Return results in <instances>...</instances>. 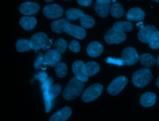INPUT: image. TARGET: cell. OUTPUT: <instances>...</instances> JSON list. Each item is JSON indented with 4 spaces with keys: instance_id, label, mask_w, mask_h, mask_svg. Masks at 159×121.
I'll return each mask as SVG.
<instances>
[{
    "instance_id": "6da1fadb",
    "label": "cell",
    "mask_w": 159,
    "mask_h": 121,
    "mask_svg": "<svg viewBox=\"0 0 159 121\" xmlns=\"http://www.w3.org/2000/svg\"><path fill=\"white\" fill-rule=\"evenodd\" d=\"M84 87V82L74 77L69 82L64 89L63 96L66 100H71L79 96Z\"/></svg>"
},
{
    "instance_id": "7a4b0ae2",
    "label": "cell",
    "mask_w": 159,
    "mask_h": 121,
    "mask_svg": "<svg viewBox=\"0 0 159 121\" xmlns=\"http://www.w3.org/2000/svg\"><path fill=\"white\" fill-rule=\"evenodd\" d=\"M151 71L148 68H142L134 73L132 76V83L139 88L146 86L152 80Z\"/></svg>"
},
{
    "instance_id": "3957f363",
    "label": "cell",
    "mask_w": 159,
    "mask_h": 121,
    "mask_svg": "<svg viewBox=\"0 0 159 121\" xmlns=\"http://www.w3.org/2000/svg\"><path fill=\"white\" fill-rule=\"evenodd\" d=\"M127 82L128 80L125 76L123 75L118 76L109 85L107 91L110 95L116 96L124 89Z\"/></svg>"
},
{
    "instance_id": "277c9868",
    "label": "cell",
    "mask_w": 159,
    "mask_h": 121,
    "mask_svg": "<svg viewBox=\"0 0 159 121\" xmlns=\"http://www.w3.org/2000/svg\"><path fill=\"white\" fill-rule=\"evenodd\" d=\"M103 90V86L100 84L92 85L83 93L82 99L84 102H89L95 100L100 96Z\"/></svg>"
},
{
    "instance_id": "5b68a950",
    "label": "cell",
    "mask_w": 159,
    "mask_h": 121,
    "mask_svg": "<svg viewBox=\"0 0 159 121\" xmlns=\"http://www.w3.org/2000/svg\"><path fill=\"white\" fill-rule=\"evenodd\" d=\"M123 65L131 66L139 60V56L136 49L133 47H127L123 50L121 57Z\"/></svg>"
},
{
    "instance_id": "8992f818",
    "label": "cell",
    "mask_w": 159,
    "mask_h": 121,
    "mask_svg": "<svg viewBox=\"0 0 159 121\" xmlns=\"http://www.w3.org/2000/svg\"><path fill=\"white\" fill-rule=\"evenodd\" d=\"M49 42L48 36L43 32L35 34L31 37L30 40V47L31 49L38 50L46 46Z\"/></svg>"
},
{
    "instance_id": "52a82bcc",
    "label": "cell",
    "mask_w": 159,
    "mask_h": 121,
    "mask_svg": "<svg viewBox=\"0 0 159 121\" xmlns=\"http://www.w3.org/2000/svg\"><path fill=\"white\" fill-rule=\"evenodd\" d=\"M72 71L75 77L82 82H86L88 80L86 65L81 60H77L72 65Z\"/></svg>"
},
{
    "instance_id": "ba28073f",
    "label": "cell",
    "mask_w": 159,
    "mask_h": 121,
    "mask_svg": "<svg viewBox=\"0 0 159 121\" xmlns=\"http://www.w3.org/2000/svg\"><path fill=\"white\" fill-rule=\"evenodd\" d=\"M126 35L125 33L115 31L113 28H111L106 33L104 39L108 44H119L125 41Z\"/></svg>"
},
{
    "instance_id": "9c48e42d",
    "label": "cell",
    "mask_w": 159,
    "mask_h": 121,
    "mask_svg": "<svg viewBox=\"0 0 159 121\" xmlns=\"http://www.w3.org/2000/svg\"><path fill=\"white\" fill-rule=\"evenodd\" d=\"M63 13L62 7L56 4L47 5L43 10V15L49 19L58 18L62 16Z\"/></svg>"
},
{
    "instance_id": "30bf717a",
    "label": "cell",
    "mask_w": 159,
    "mask_h": 121,
    "mask_svg": "<svg viewBox=\"0 0 159 121\" xmlns=\"http://www.w3.org/2000/svg\"><path fill=\"white\" fill-rule=\"evenodd\" d=\"M61 59V54L56 50H48L44 56L45 65L51 67H56L60 63Z\"/></svg>"
},
{
    "instance_id": "8fae6325",
    "label": "cell",
    "mask_w": 159,
    "mask_h": 121,
    "mask_svg": "<svg viewBox=\"0 0 159 121\" xmlns=\"http://www.w3.org/2000/svg\"><path fill=\"white\" fill-rule=\"evenodd\" d=\"M65 32L80 40L84 39L86 36V31L83 28L70 23L66 26Z\"/></svg>"
},
{
    "instance_id": "7c38bea8",
    "label": "cell",
    "mask_w": 159,
    "mask_h": 121,
    "mask_svg": "<svg viewBox=\"0 0 159 121\" xmlns=\"http://www.w3.org/2000/svg\"><path fill=\"white\" fill-rule=\"evenodd\" d=\"M156 31H157V29L154 26L149 25L145 26L139 32L138 34L139 40L145 43H148L152 35Z\"/></svg>"
},
{
    "instance_id": "4fadbf2b",
    "label": "cell",
    "mask_w": 159,
    "mask_h": 121,
    "mask_svg": "<svg viewBox=\"0 0 159 121\" xmlns=\"http://www.w3.org/2000/svg\"><path fill=\"white\" fill-rule=\"evenodd\" d=\"M40 9L39 5L32 2H26L20 5L19 11L26 16L36 15Z\"/></svg>"
},
{
    "instance_id": "5bb4252c",
    "label": "cell",
    "mask_w": 159,
    "mask_h": 121,
    "mask_svg": "<svg viewBox=\"0 0 159 121\" xmlns=\"http://www.w3.org/2000/svg\"><path fill=\"white\" fill-rule=\"evenodd\" d=\"M71 112L70 108L66 106L54 114L49 121H66L71 115Z\"/></svg>"
},
{
    "instance_id": "9a60e30c",
    "label": "cell",
    "mask_w": 159,
    "mask_h": 121,
    "mask_svg": "<svg viewBox=\"0 0 159 121\" xmlns=\"http://www.w3.org/2000/svg\"><path fill=\"white\" fill-rule=\"evenodd\" d=\"M87 54L92 57H97L100 56L103 51V46L101 43L98 42H91L87 46Z\"/></svg>"
},
{
    "instance_id": "2e32d148",
    "label": "cell",
    "mask_w": 159,
    "mask_h": 121,
    "mask_svg": "<svg viewBox=\"0 0 159 121\" xmlns=\"http://www.w3.org/2000/svg\"><path fill=\"white\" fill-rule=\"evenodd\" d=\"M145 13L139 7H136L131 8L127 12L126 18L128 20L138 21L142 20L145 18Z\"/></svg>"
},
{
    "instance_id": "e0dca14e",
    "label": "cell",
    "mask_w": 159,
    "mask_h": 121,
    "mask_svg": "<svg viewBox=\"0 0 159 121\" xmlns=\"http://www.w3.org/2000/svg\"><path fill=\"white\" fill-rule=\"evenodd\" d=\"M61 87L58 84L53 85L49 90L43 93L44 101H52L61 93Z\"/></svg>"
},
{
    "instance_id": "ac0fdd59",
    "label": "cell",
    "mask_w": 159,
    "mask_h": 121,
    "mask_svg": "<svg viewBox=\"0 0 159 121\" xmlns=\"http://www.w3.org/2000/svg\"><path fill=\"white\" fill-rule=\"evenodd\" d=\"M156 101V96L154 93L148 92L144 93L140 97L139 102L144 107H150L153 106Z\"/></svg>"
},
{
    "instance_id": "d6986e66",
    "label": "cell",
    "mask_w": 159,
    "mask_h": 121,
    "mask_svg": "<svg viewBox=\"0 0 159 121\" xmlns=\"http://www.w3.org/2000/svg\"><path fill=\"white\" fill-rule=\"evenodd\" d=\"M69 24H70L69 20L67 19H61L53 21L51 24V28L54 33H62L65 32L66 26Z\"/></svg>"
},
{
    "instance_id": "ffe728a7",
    "label": "cell",
    "mask_w": 159,
    "mask_h": 121,
    "mask_svg": "<svg viewBox=\"0 0 159 121\" xmlns=\"http://www.w3.org/2000/svg\"><path fill=\"white\" fill-rule=\"evenodd\" d=\"M111 3L98 2L94 4V9L97 14L101 17L107 16L109 12Z\"/></svg>"
},
{
    "instance_id": "44dd1931",
    "label": "cell",
    "mask_w": 159,
    "mask_h": 121,
    "mask_svg": "<svg viewBox=\"0 0 159 121\" xmlns=\"http://www.w3.org/2000/svg\"><path fill=\"white\" fill-rule=\"evenodd\" d=\"M37 22V19L33 17H22L19 21L22 28L27 31L33 29L36 26Z\"/></svg>"
},
{
    "instance_id": "7402d4cb",
    "label": "cell",
    "mask_w": 159,
    "mask_h": 121,
    "mask_svg": "<svg viewBox=\"0 0 159 121\" xmlns=\"http://www.w3.org/2000/svg\"><path fill=\"white\" fill-rule=\"evenodd\" d=\"M139 61L142 64L147 68L152 67L155 65L157 60L154 57L149 53L142 54L139 56Z\"/></svg>"
},
{
    "instance_id": "603a6c76",
    "label": "cell",
    "mask_w": 159,
    "mask_h": 121,
    "mask_svg": "<svg viewBox=\"0 0 159 121\" xmlns=\"http://www.w3.org/2000/svg\"><path fill=\"white\" fill-rule=\"evenodd\" d=\"M112 28L115 31L124 33L132 30L133 29V24L129 21H119L114 23Z\"/></svg>"
},
{
    "instance_id": "cb8c5ba5",
    "label": "cell",
    "mask_w": 159,
    "mask_h": 121,
    "mask_svg": "<svg viewBox=\"0 0 159 121\" xmlns=\"http://www.w3.org/2000/svg\"><path fill=\"white\" fill-rule=\"evenodd\" d=\"M111 15L113 17L119 18L123 16L124 10L121 4L119 2L114 3L110 9Z\"/></svg>"
},
{
    "instance_id": "d4e9b609",
    "label": "cell",
    "mask_w": 159,
    "mask_h": 121,
    "mask_svg": "<svg viewBox=\"0 0 159 121\" xmlns=\"http://www.w3.org/2000/svg\"><path fill=\"white\" fill-rule=\"evenodd\" d=\"M84 15V12L80 9L77 8H70L66 12V18L69 20H75L80 19Z\"/></svg>"
},
{
    "instance_id": "484cf974",
    "label": "cell",
    "mask_w": 159,
    "mask_h": 121,
    "mask_svg": "<svg viewBox=\"0 0 159 121\" xmlns=\"http://www.w3.org/2000/svg\"><path fill=\"white\" fill-rule=\"evenodd\" d=\"M16 49L18 52H26L31 50L30 47V41L26 39H20L16 42Z\"/></svg>"
},
{
    "instance_id": "4316f807",
    "label": "cell",
    "mask_w": 159,
    "mask_h": 121,
    "mask_svg": "<svg viewBox=\"0 0 159 121\" xmlns=\"http://www.w3.org/2000/svg\"><path fill=\"white\" fill-rule=\"evenodd\" d=\"M86 65V71L88 77H91L96 74L99 71V66L97 62L90 61L87 62Z\"/></svg>"
},
{
    "instance_id": "83f0119b",
    "label": "cell",
    "mask_w": 159,
    "mask_h": 121,
    "mask_svg": "<svg viewBox=\"0 0 159 121\" xmlns=\"http://www.w3.org/2000/svg\"><path fill=\"white\" fill-rule=\"evenodd\" d=\"M80 23L84 28L89 29L94 26L95 21L93 18L91 16L84 14L80 18Z\"/></svg>"
},
{
    "instance_id": "f1b7e54d",
    "label": "cell",
    "mask_w": 159,
    "mask_h": 121,
    "mask_svg": "<svg viewBox=\"0 0 159 121\" xmlns=\"http://www.w3.org/2000/svg\"><path fill=\"white\" fill-rule=\"evenodd\" d=\"M55 50L59 52L60 54H64L67 47V43L66 40L62 38H60L57 40L54 45Z\"/></svg>"
},
{
    "instance_id": "f546056e",
    "label": "cell",
    "mask_w": 159,
    "mask_h": 121,
    "mask_svg": "<svg viewBox=\"0 0 159 121\" xmlns=\"http://www.w3.org/2000/svg\"><path fill=\"white\" fill-rule=\"evenodd\" d=\"M55 72L57 77L63 78L65 77L67 73V66L64 62H60L55 67Z\"/></svg>"
},
{
    "instance_id": "4dcf8cb0",
    "label": "cell",
    "mask_w": 159,
    "mask_h": 121,
    "mask_svg": "<svg viewBox=\"0 0 159 121\" xmlns=\"http://www.w3.org/2000/svg\"><path fill=\"white\" fill-rule=\"evenodd\" d=\"M150 47L152 49L159 48V31H156L153 33L149 41Z\"/></svg>"
},
{
    "instance_id": "1f68e13d",
    "label": "cell",
    "mask_w": 159,
    "mask_h": 121,
    "mask_svg": "<svg viewBox=\"0 0 159 121\" xmlns=\"http://www.w3.org/2000/svg\"><path fill=\"white\" fill-rule=\"evenodd\" d=\"M53 79L51 77L47 78L45 82L42 83L41 90L43 93L49 90L50 87L53 85Z\"/></svg>"
},
{
    "instance_id": "d6a6232c",
    "label": "cell",
    "mask_w": 159,
    "mask_h": 121,
    "mask_svg": "<svg viewBox=\"0 0 159 121\" xmlns=\"http://www.w3.org/2000/svg\"><path fill=\"white\" fill-rule=\"evenodd\" d=\"M70 50H71L74 53H78L80 50V45L78 41L76 40H73L71 41L68 46Z\"/></svg>"
},
{
    "instance_id": "836d02e7",
    "label": "cell",
    "mask_w": 159,
    "mask_h": 121,
    "mask_svg": "<svg viewBox=\"0 0 159 121\" xmlns=\"http://www.w3.org/2000/svg\"><path fill=\"white\" fill-rule=\"evenodd\" d=\"M42 64L46 66L45 64V61H44V56L42 53H40L39 56L38 57L34 63V67L36 69H39L41 67Z\"/></svg>"
},
{
    "instance_id": "e575fe53",
    "label": "cell",
    "mask_w": 159,
    "mask_h": 121,
    "mask_svg": "<svg viewBox=\"0 0 159 121\" xmlns=\"http://www.w3.org/2000/svg\"><path fill=\"white\" fill-rule=\"evenodd\" d=\"M107 63H111L115 65L122 66L123 65L121 59L112 58L111 57H108L106 60Z\"/></svg>"
},
{
    "instance_id": "d590c367",
    "label": "cell",
    "mask_w": 159,
    "mask_h": 121,
    "mask_svg": "<svg viewBox=\"0 0 159 121\" xmlns=\"http://www.w3.org/2000/svg\"><path fill=\"white\" fill-rule=\"evenodd\" d=\"M35 77L37 78L41 83H43L48 78V74L45 72H41L37 75H35Z\"/></svg>"
},
{
    "instance_id": "8d00e7d4",
    "label": "cell",
    "mask_w": 159,
    "mask_h": 121,
    "mask_svg": "<svg viewBox=\"0 0 159 121\" xmlns=\"http://www.w3.org/2000/svg\"><path fill=\"white\" fill-rule=\"evenodd\" d=\"M78 2L80 5L88 7L91 5L92 0H78Z\"/></svg>"
},
{
    "instance_id": "74e56055",
    "label": "cell",
    "mask_w": 159,
    "mask_h": 121,
    "mask_svg": "<svg viewBox=\"0 0 159 121\" xmlns=\"http://www.w3.org/2000/svg\"><path fill=\"white\" fill-rule=\"evenodd\" d=\"M114 0H96V2H98L111 3Z\"/></svg>"
},
{
    "instance_id": "f35d334b",
    "label": "cell",
    "mask_w": 159,
    "mask_h": 121,
    "mask_svg": "<svg viewBox=\"0 0 159 121\" xmlns=\"http://www.w3.org/2000/svg\"><path fill=\"white\" fill-rule=\"evenodd\" d=\"M137 27H139L140 29H142V28L144 27V26H143V22H139V23H138L137 24Z\"/></svg>"
},
{
    "instance_id": "ab89813d",
    "label": "cell",
    "mask_w": 159,
    "mask_h": 121,
    "mask_svg": "<svg viewBox=\"0 0 159 121\" xmlns=\"http://www.w3.org/2000/svg\"><path fill=\"white\" fill-rule=\"evenodd\" d=\"M156 85H157L158 88H159V76L157 78V80H156Z\"/></svg>"
},
{
    "instance_id": "60d3db41",
    "label": "cell",
    "mask_w": 159,
    "mask_h": 121,
    "mask_svg": "<svg viewBox=\"0 0 159 121\" xmlns=\"http://www.w3.org/2000/svg\"><path fill=\"white\" fill-rule=\"evenodd\" d=\"M157 64H158V67H159V55H158V57H157Z\"/></svg>"
},
{
    "instance_id": "b9f144b4",
    "label": "cell",
    "mask_w": 159,
    "mask_h": 121,
    "mask_svg": "<svg viewBox=\"0 0 159 121\" xmlns=\"http://www.w3.org/2000/svg\"><path fill=\"white\" fill-rule=\"evenodd\" d=\"M45 2H51L53 1L54 0H44Z\"/></svg>"
},
{
    "instance_id": "7bdbcfd3",
    "label": "cell",
    "mask_w": 159,
    "mask_h": 121,
    "mask_svg": "<svg viewBox=\"0 0 159 121\" xmlns=\"http://www.w3.org/2000/svg\"><path fill=\"white\" fill-rule=\"evenodd\" d=\"M152 1H154L155 2H159V0H152Z\"/></svg>"
}]
</instances>
